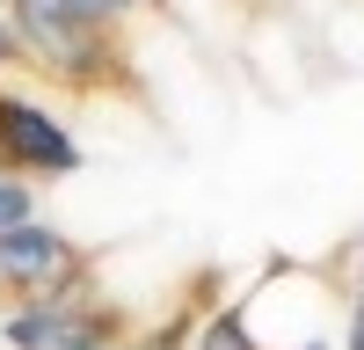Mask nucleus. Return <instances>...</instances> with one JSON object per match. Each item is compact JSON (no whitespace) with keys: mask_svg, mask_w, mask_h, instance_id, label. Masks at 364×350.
<instances>
[{"mask_svg":"<svg viewBox=\"0 0 364 350\" xmlns=\"http://www.w3.org/2000/svg\"><path fill=\"white\" fill-rule=\"evenodd\" d=\"M29 219H37V183L15 175V168H0V233H8V226H29Z\"/></svg>","mask_w":364,"mask_h":350,"instance_id":"obj_4","label":"nucleus"},{"mask_svg":"<svg viewBox=\"0 0 364 350\" xmlns=\"http://www.w3.org/2000/svg\"><path fill=\"white\" fill-rule=\"evenodd\" d=\"M15 58H22V37H15V15L0 8V66H15Z\"/></svg>","mask_w":364,"mask_h":350,"instance_id":"obj_5","label":"nucleus"},{"mask_svg":"<svg viewBox=\"0 0 364 350\" xmlns=\"http://www.w3.org/2000/svg\"><path fill=\"white\" fill-rule=\"evenodd\" d=\"M139 8H154V0H102V15H109V22H124V15H139Z\"/></svg>","mask_w":364,"mask_h":350,"instance_id":"obj_6","label":"nucleus"},{"mask_svg":"<svg viewBox=\"0 0 364 350\" xmlns=\"http://www.w3.org/2000/svg\"><path fill=\"white\" fill-rule=\"evenodd\" d=\"M0 168L29 175V183H66V175H80V139L44 102L0 95Z\"/></svg>","mask_w":364,"mask_h":350,"instance_id":"obj_2","label":"nucleus"},{"mask_svg":"<svg viewBox=\"0 0 364 350\" xmlns=\"http://www.w3.org/2000/svg\"><path fill=\"white\" fill-rule=\"evenodd\" d=\"M87 277V255L66 226L51 219H29V226H8L0 233V285H15V299H51Z\"/></svg>","mask_w":364,"mask_h":350,"instance_id":"obj_1","label":"nucleus"},{"mask_svg":"<svg viewBox=\"0 0 364 350\" xmlns=\"http://www.w3.org/2000/svg\"><path fill=\"white\" fill-rule=\"evenodd\" d=\"M190 350H262L248 329V307H211V321L190 336Z\"/></svg>","mask_w":364,"mask_h":350,"instance_id":"obj_3","label":"nucleus"}]
</instances>
